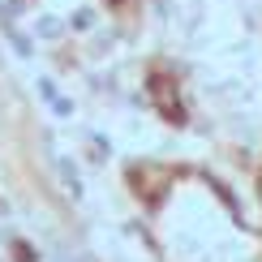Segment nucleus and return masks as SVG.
Masks as SVG:
<instances>
[{
  "label": "nucleus",
  "instance_id": "f257e3e1",
  "mask_svg": "<svg viewBox=\"0 0 262 262\" xmlns=\"http://www.w3.org/2000/svg\"><path fill=\"white\" fill-rule=\"evenodd\" d=\"M150 99L159 103V112L168 116L172 125H181V121H185V112H181V103L172 99V82H168V78H159V73H155V78H150Z\"/></svg>",
  "mask_w": 262,
  "mask_h": 262
}]
</instances>
